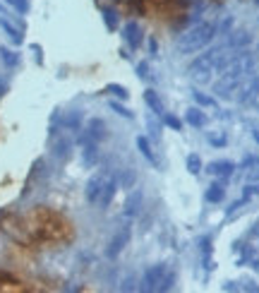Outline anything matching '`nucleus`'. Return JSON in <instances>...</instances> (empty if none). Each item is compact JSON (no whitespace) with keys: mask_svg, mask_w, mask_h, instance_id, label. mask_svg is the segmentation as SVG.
<instances>
[{"mask_svg":"<svg viewBox=\"0 0 259 293\" xmlns=\"http://www.w3.org/2000/svg\"><path fill=\"white\" fill-rule=\"evenodd\" d=\"M216 34V22H202L192 27V29H187V32L178 39V53H194V51H199V48H204L211 39H214Z\"/></svg>","mask_w":259,"mask_h":293,"instance_id":"obj_1","label":"nucleus"},{"mask_svg":"<svg viewBox=\"0 0 259 293\" xmlns=\"http://www.w3.org/2000/svg\"><path fill=\"white\" fill-rule=\"evenodd\" d=\"M175 281L173 271L168 269L166 262H159V264H151L149 269L144 271L142 276V291H168Z\"/></svg>","mask_w":259,"mask_h":293,"instance_id":"obj_2","label":"nucleus"},{"mask_svg":"<svg viewBox=\"0 0 259 293\" xmlns=\"http://www.w3.org/2000/svg\"><path fill=\"white\" fill-rule=\"evenodd\" d=\"M130 236H132V231H130V226L125 224V226H120V231L113 236V238L108 240V248H106V257L108 260H115L122 250L127 248L130 243Z\"/></svg>","mask_w":259,"mask_h":293,"instance_id":"obj_3","label":"nucleus"},{"mask_svg":"<svg viewBox=\"0 0 259 293\" xmlns=\"http://www.w3.org/2000/svg\"><path fill=\"white\" fill-rule=\"evenodd\" d=\"M103 137H106V123L101 118H91L86 123L84 135H82V144L84 142H101Z\"/></svg>","mask_w":259,"mask_h":293,"instance_id":"obj_4","label":"nucleus"},{"mask_svg":"<svg viewBox=\"0 0 259 293\" xmlns=\"http://www.w3.org/2000/svg\"><path fill=\"white\" fill-rule=\"evenodd\" d=\"M103 183H106V173H96L89 178V183H86V202L89 205H96L98 197H101V190H103Z\"/></svg>","mask_w":259,"mask_h":293,"instance_id":"obj_5","label":"nucleus"},{"mask_svg":"<svg viewBox=\"0 0 259 293\" xmlns=\"http://www.w3.org/2000/svg\"><path fill=\"white\" fill-rule=\"evenodd\" d=\"M122 36H125V41L132 51H137L142 46V39H144V34H142V27L137 22H127L122 27Z\"/></svg>","mask_w":259,"mask_h":293,"instance_id":"obj_6","label":"nucleus"},{"mask_svg":"<svg viewBox=\"0 0 259 293\" xmlns=\"http://www.w3.org/2000/svg\"><path fill=\"white\" fill-rule=\"evenodd\" d=\"M142 205H144V195H142V190H132L127 195V200H125V217H140L142 212Z\"/></svg>","mask_w":259,"mask_h":293,"instance_id":"obj_7","label":"nucleus"},{"mask_svg":"<svg viewBox=\"0 0 259 293\" xmlns=\"http://www.w3.org/2000/svg\"><path fill=\"white\" fill-rule=\"evenodd\" d=\"M115 187H118V178H106L103 190H101V197H98V202H96V205H101V209H106L110 205V200L115 195Z\"/></svg>","mask_w":259,"mask_h":293,"instance_id":"obj_8","label":"nucleus"},{"mask_svg":"<svg viewBox=\"0 0 259 293\" xmlns=\"http://www.w3.org/2000/svg\"><path fill=\"white\" fill-rule=\"evenodd\" d=\"M144 104L149 106L151 111H154V116H159V118H163V113H166V109H163V101L159 99V94L154 91V89H147L144 91Z\"/></svg>","mask_w":259,"mask_h":293,"instance_id":"obj_9","label":"nucleus"},{"mask_svg":"<svg viewBox=\"0 0 259 293\" xmlns=\"http://www.w3.org/2000/svg\"><path fill=\"white\" fill-rule=\"evenodd\" d=\"M137 149L144 154V159H147L151 166H156V168H159V159H156V154H154V149H151V142L147 140L144 135H140V137H137Z\"/></svg>","mask_w":259,"mask_h":293,"instance_id":"obj_10","label":"nucleus"},{"mask_svg":"<svg viewBox=\"0 0 259 293\" xmlns=\"http://www.w3.org/2000/svg\"><path fill=\"white\" fill-rule=\"evenodd\" d=\"M233 163L230 161H214V163H209V173L211 175H221V178H228V175H233Z\"/></svg>","mask_w":259,"mask_h":293,"instance_id":"obj_11","label":"nucleus"},{"mask_svg":"<svg viewBox=\"0 0 259 293\" xmlns=\"http://www.w3.org/2000/svg\"><path fill=\"white\" fill-rule=\"evenodd\" d=\"M223 195H226V190H223V183H214L204 192V200H206V202H211V205H218V202H223Z\"/></svg>","mask_w":259,"mask_h":293,"instance_id":"obj_12","label":"nucleus"},{"mask_svg":"<svg viewBox=\"0 0 259 293\" xmlns=\"http://www.w3.org/2000/svg\"><path fill=\"white\" fill-rule=\"evenodd\" d=\"M185 120H187L192 128H204L206 116H204V111H199V109H187V113H185Z\"/></svg>","mask_w":259,"mask_h":293,"instance_id":"obj_13","label":"nucleus"},{"mask_svg":"<svg viewBox=\"0 0 259 293\" xmlns=\"http://www.w3.org/2000/svg\"><path fill=\"white\" fill-rule=\"evenodd\" d=\"M0 27H3V32H5L12 39V44H15V46H20L22 41H24V36L20 34V29H17V27H12V24L5 20V17H0Z\"/></svg>","mask_w":259,"mask_h":293,"instance_id":"obj_14","label":"nucleus"},{"mask_svg":"<svg viewBox=\"0 0 259 293\" xmlns=\"http://www.w3.org/2000/svg\"><path fill=\"white\" fill-rule=\"evenodd\" d=\"M98 159V149L96 142H84V163L86 166H94Z\"/></svg>","mask_w":259,"mask_h":293,"instance_id":"obj_15","label":"nucleus"},{"mask_svg":"<svg viewBox=\"0 0 259 293\" xmlns=\"http://www.w3.org/2000/svg\"><path fill=\"white\" fill-rule=\"evenodd\" d=\"M63 125L70 128V130H79V125H82V111H72L70 116H65Z\"/></svg>","mask_w":259,"mask_h":293,"instance_id":"obj_16","label":"nucleus"},{"mask_svg":"<svg viewBox=\"0 0 259 293\" xmlns=\"http://www.w3.org/2000/svg\"><path fill=\"white\" fill-rule=\"evenodd\" d=\"M70 144H72V142L67 140V137H60V140L55 142L53 154H55V156H58V159H65V156L70 154Z\"/></svg>","mask_w":259,"mask_h":293,"instance_id":"obj_17","label":"nucleus"},{"mask_svg":"<svg viewBox=\"0 0 259 293\" xmlns=\"http://www.w3.org/2000/svg\"><path fill=\"white\" fill-rule=\"evenodd\" d=\"M163 125H168V128L175 132L183 130V120L178 118V116H173V113H163Z\"/></svg>","mask_w":259,"mask_h":293,"instance_id":"obj_18","label":"nucleus"},{"mask_svg":"<svg viewBox=\"0 0 259 293\" xmlns=\"http://www.w3.org/2000/svg\"><path fill=\"white\" fill-rule=\"evenodd\" d=\"M106 91L108 94H113V96H118V99H127L130 96V91L122 84H115V82H108L106 84Z\"/></svg>","mask_w":259,"mask_h":293,"instance_id":"obj_19","label":"nucleus"},{"mask_svg":"<svg viewBox=\"0 0 259 293\" xmlns=\"http://www.w3.org/2000/svg\"><path fill=\"white\" fill-rule=\"evenodd\" d=\"M202 168H204V166H202V159H199L197 154H190V156H187V171L192 175H197Z\"/></svg>","mask_w":259,"mask_h":293,"instance_id":"obj_20","label":"nucleus"},{"mask_svg":"<svg viewBox=\"0 0 259 293\" xmlns=\"http://www.w3.org/2000/svg\"><path fill=\"white\" fill-rule=\"evenodd\" d=\"M103 22H106V27L110 29V32H115L118 29V15H115V10H103Z\"/></svg>","mask_w":259,"mask_h":293,"instance_id":"obj_21","label":"nucleus"},{"mask_svg":"<svg viewBox=\"0 0 259 293\" xmlns=\"http://www.w3.org/2000/svg\"><path fill=\"white\" fill-rule=\"evenodd\" d=\"M0 53H3V63H5L8 67L17 65V60H20V58H17V53H15V51H10V48H0Z\"/></svg>","mask_w":259,"mask_h":293,"instance_id":"obj_22","label":"nucleus"},{"mask_svg":"<svg viewBox=\"0 0 259 293\" xmlns=\"http://www.w3.org/2000/svg\"><path fill=\"white\" fill-rule=\"evenodd\" d=\"M194 101H197L199 106H206V109H211V106H216L214 96H209V94H202V91H194Z\"/></svg>","mask_w":259,"mask_h":293,"instance_id":"obj_23","label":"nucleus"},{"mask_svg":"<svg viewBox=\"0 0 259 293\" xmlns=\"http://www.w3.org/2000/svg\"><path fill=\"white\" fill-rule=\"evenodd\" d=\"M110 109L115 111L118 116H122V118H127V120H132V118H135V113H132V111H130V109H125L122 104H118V101H110Z\"/></svg>","mask_w":259,"mask_h":293,"instance_id":"obj_24","label":"nucleus"},{"mask_svg":"<svg viewBox=\"0 0 259 293\" xmlns=\"http://www.w3.org/2000/svg\"><path fill=\"white\" fill-rule=\"evenodd\" d=\"M5 3H8V5H12V8H15L17 12H22V15L29 10V3H27V0H5Z\"/></svg>","mask_w":259,"mask_h":293,"instance_id":"obj_25","label":"nucleus"},{"mask_svg":"<svg viewBox=\"0 0 259 293\" xmlns=\"http://www.w3.org/2000/svg\"><path fill=\"white\" fill-rule=\"evenodd\" d=\"M245 202H247V197H242V200H235V202H233V205L226 209V214H228V217H230V214H235L240 207H245Z\"/></svg>","mask_w":259,"mask_h":293,"instance_id":"obj_26","label":"nucleus"},{"mask_svg":"<svg viewBox=\"0 0 259 293\" xmlns=\"http://www.w3.org/2000/svg\"><path fill=\"white\" fill-rule=\"evenodd\" d=\"M147 75H149V65H147V60H142L140 65H137V77L140 79H147Z\"/></svg>","mask_w":259,"mask_h":293,"instance_id":"obj_27","label":"nucleus"},{"mask_svg":"<svg viewBox=\"0 0 259 293\" xmlns=\"http://www.w3.org/2000/svg\"><path fill=\"white\" fill-rule=\"evenodd\" d=\"M209 142H211L214 147H223V144H226V135H209Z\"/></svg>","mask_w":259,"mask_h":293,"instance_id":"obj_28","label":"nucleus"},{"mask_svg":"<svg viewBox=\"0 0 259 293\" xmlns=\"http://www.w3.org/2000/svg\"><path fill=\"white\" fill-rule=\"evenodd\" d=\"M132 183H135V173H132V171H125V173H122V185H125V187H132Z\"/></svg>","mask_w":259,"mask_h":293,"instance_id":"obj_29","label":"nucleus"},{"mask_svg":"<svg viewBox=\"0 0 259 293\" xmlns=\"http://www.w3.org/2000/svg\"><path fill=\"white\" fill-rule=\"evenodd\" d=\"M254 195H259V185H247V187H245V195L242 197H254Z\"/></svg>","mask_w":259,"mask_h":293,"instance_id":"obj_30","label":"nucleus"},{"mask_svg":"<svg viewBox=\"0 0 259 293\" xmlns=\"http://www.w3.org/2000/svg\"><path fill=\"white\" fill-rule=\"evenodd\" d=\"M149 48H151V55H156V53H159V44H156L154 39L149 41Z\"/></svg>","mask_w":259,"mask_h":293,"instance_id":"obj_31","label":"nucleus"},{"mask_svg":"<svg viewBox=\"0 0 259 293\" xmlns=\"http://www.w3.org/2000/svg\"><path fill=\"white\" fill-rule=\"evenodd\" d=\"M5 91H8V82H5V79H0V96H3Z\"/></svg>","mask_w":259,"mask_h":293,"instance_id":"obj_32","label":"nucleus"},{"mask_svg":"<svg viewBox=\"0 0 259 293\" xmlns=\"http://www.w3.org/2000/svg\"><path fill=\"white\" fill-rule=\"evenodd\" d=\"M247 163H257V166H259V156H257V159H247Z\"/></svg>","mask_w":259,"mask_h":293,"instance_id":"obj_33","label":"nucleus"},{"mask_svg":"<svg viewBox=\"0 0 259 293\" xmlns=\"http://www.w3.org/2000/svg\"><path fill=\"white\" fill-rule=\"evenodd\" d=\"M254 140H257V142H259V132H254Z\"/></svg>","mask_w":259,"mask_h":293,"instance_id":"obj_34","label":"nucleus"},{"mask_svg":"<svg viewBox=\"0 0 259 293\" xmlns=\"http://www.w3.org/2000/svg\"><path fill=\"white\" fill-rule=\"evenodd\" d=\"M0 12H3V8H0Z\"/></svg>","mask_w":259,"mask_h":293,"instance_id":"obj_35","label":"nucleus"}]
</instances>
